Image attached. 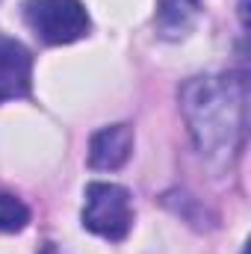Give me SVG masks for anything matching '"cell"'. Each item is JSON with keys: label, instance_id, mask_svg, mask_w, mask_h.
I'll use <instances>...</instances> for the list:
<instances>
[{"label": "cell", "instance_id": "3", "mask_svg": "<svg viewBox=\"0 0 251 254\" xmlns=\"http://www.w3.org/2000/svg\"><path fill=\"white\" fill-rule=\"evenodd\" d=\"M24 18L45 45H71L92 30L89 12L80 0H30Z\"/></svg>", "mask_w": 251, "mask_h": 254}, {"label": "cell", "instance_id": "5", "mask_svg": "<svg viewBox=\"0 0 251 254\" xmlns=\"http://www.w3.org/2000/svg\"><path fill=\"white\" fill-rule=\"evenodd\" d=\"M133 154V127L110 125L101 127L89 142V166L95 172H116Z\"/></svg>", "mask_w": 251, "mask_h": 254}, {"label": "cell", "instance_id": "6", "mask_svg": "<svg viewBox=\"0 0 251 254\" xmlns=\"http://www.w3.org/2000/svg\"><path fill=\"white\" fill-rule=\"evenodd\" d=\"M198 21L195 0H163L157 12V30L163 39H184Z\"/></svg>", "mask_w": 251, "mask_h": 254}, {"label": "cell", "instance_id": "1", "mask_svg": "<svg viewBox=\"0 0 251 254\" xmlns=\"http://www.w3.org/2000/svg\"><path fill=\"white\" fill-rule=\"evenodd\" d=\"M181 113L198 154L231 163L246 139V80L240 74H201L181 86Z\"/></svg>", "mask_w": 251, "mask_h": 254}, {"label": "cell", "instance_id": "2", "mask_svg": "<svg viewBox=\"0 0 251 254\" xmlns=\"http://www.w3.org/2000/svg\"><path fill=\"white\" fill-rule=\"evenodd\" d=\"M83 228L110 243H122L133 228L130 192L119 184H107V181L89 184L86 201H83Z\"/></svg>", "mask_w": 251, "mask_h": 254}, {"label": "cell", "instance_id": "7", "mask_svg": "<svg viewBox=\"0 0 251 254\" xmlns=\"http://www.w3.org/2000/svg\"><path fill=\"white\" fill-rule=\"evenodd\" d=\"M30 225V207L9 195V192H0V231L3 234H18Z\"/></svg>", "mask_w": 251, "mask_h": 254}, {"label": "cell", "instance_id": "4", "mask_svg": "<svg viewBox=\"0 0 251 254\" xmlns=\"http://www.w3.org/2000/svg\"><path fill=\"white\" fill-rule=\"evenodd\" d=\"M33 92V57L9 36H0V104L27 98Z\"/></svg>", "mask_w": 251, "mask_h": 254}, {"label": "cell", "instance_id": "8", "mask_svg": "<svg viewBox=\"0 0 251 254\" xmlns=\"http://www.w3.org/2000/svg\"><path fill=\"white\" fill-rule=\"evenodd\" d=\"M39 254H60V252H57V249H54L51 243H45V249H42V252H39Z\"/></svg>", "mask_w": 251, "mask_h": 254}]
</instances>
